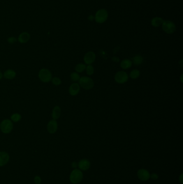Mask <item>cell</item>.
<instances>
[{
	"label": "cell",
	"mask_w": 183,
	"mask_h": 184,
	"mask_svg": "<svg viewBox=\"0 0 183 184\" xmlns=\"http://www.w3.org/2000/svg\"><path fill=\"white\" fill-rule=\"evenodd\" d=\"M78 84L80 87L85 90H90L94 87V81L91 78L88 76L81 77L78 80Z\"/></svg>",
	"instance_id": "obj_1"
},
{
	"label": "cell",
	"mask_w": 183,
	"mask_h": 184,
	"mask_svg": "<svg viewBox=\"0 0 183 184\" xmlns=\"http://www.w3.org/2000/svg\"><path fill=\"white\" fill-rule=\"evenodd\" d=\"M83 178V174L81 171L79 169H75L70 174V181L74 184H78L80 183Z\"/></svg>",
	"instance_id": "obj_2"
},
{
	"label": "cell",
	"mask_w": 183,
	"mask_h": 184,
	"mask_svg": "<svg viewBox=\"0 0 183 184\" xmlns=\"http://www.w3.org/2000/svg\"><path fill=\"white\" fill-rule=\"evenodd\" d=\"M39 78L45 83L50 81L52 79V74L51 72L46 68H43L39 71L38 74Z\"/></svg>",
	"instance_id": "obj_3"
},
{
	"label": "cell",
	"mask_w": 183,
	"mask_h": 184,
	"mask_svg": "<svg viewBox=\"0 0 183 184\" xmlns=\"http://www.w3.org/2000/svg\"><path fill=\"white\" fill-rule=\"evenodd\" d=\"M0 129L4 133H11L13 129V124L12 121L9 119H4L0 124Z\"/></svg>",
	"instance_id": "obj_4"
},
{
	"label": "cell",
	"mask_w": 183,
	"mask_h": 184,
	"mask_svg": "<svg viewBox=\"0 0 183 184\" xmlns=\"http://www.w3.org/2000/svg\"><path fill=\"white\" fill-rule=\"evenodd\" d=\"M129 75L125 71H119L115 75V81L119 84H124L129 80Z\"/></svg>",
	"instance_id": "obj_5"
},
{
	"label": "cell",
	"mask_w": 183,
	"mask_h": 184,
	"mask_svg": "<svg viewBox=\"0 0 183 184\" xmlns=\"http://www.w3.org/2000/svg\"><path fill=\"white\" fill-rule=\"evenodd\" d=\"M162 29L166 33L171 34L176 30V26L173 22L169 20L163 21L162 23Z\"/></svg>",
	"instance_id": "obj_6"
},
{
	"label": "cell",
	"mask_w": 183,
	"mask_h": 184,
	"mask_svg": "<svg viewBox=\"0 0 183 184\" xmlns=\"http://www.w3.org/2000/svg\"><path fill=\"white\" fill-rule=\"evenodd\" d=\"M108 12L105 9H101L98 10L95 16V19L97 22L102 23L107 20L108 18Z\"/></svg>",
	"instance_id": "obj_7"
},
{
	"label": "cell",
	"mask_w": 183,
	"mask_h": 184,
	"mask_svg": "<svg viewBox=\"0 0 183 184\" xmlns=\"http://www.w3.org/2000/svg\"><path fill=\"white\" fill-rule=\"evenodd\" d=\"M96 54L94 52L89 51L87 52L84 56L83 60L85 61V64L87 65H92V63H94L96 59Z\"/></svg>",
	"instance_id": "obj_8"
},
{
	"label": "cell",
	"mask_w": 183,
	"mask_h": 184,
	"mask_svg": "<svg viewBox=\"0 0 183 184\" xmlns=\"http://www.w3.org/2000/svg\"><path fill=\"white\" fill-rule=\"evenodd\" d=\"M138 177L140 180L146 181L149 180L150 178V174L149 172L145 169H140L137 173Z\"/></svg>",
	"instance_id": "obj_9"
},
{
	"label": "cell",
	"mask_w": 183,
	"mask_h": 184,
	"mask_svg": "<svg viewBox=\"0 0 183 184\" xmlns=\"http://www.w3.org/2000/svg\"><path fill=\"white\" fill-rule=\"evenodd\" d=\"M58 128V123L56 120L52 119L48 123L47 126L48 132L50 133H54L57 131Z\"/></svg>",
	"instance_id": "obj_10"
},
{
	"label": "cell",
	"mask_w": 183,
	"mask_h": 184,
	"mask_svg": "<svg viewBox=\"0 0 183 184\" xmlns=\"http://www.w3.org/2000/svg\"><path fill=\"white\" fill-rule=\"evenodd\" d=\"M80 86L78 83H73L69 88V93L71 96H77L80 91Z\"/></svg>",
	"instance_id": "obj_11"
},
{
	"label": "cell",
	"mask_w": 183,
	"mask_h": 184,
	"mask_svg": "<svg viewBox=\"0 0 183 184\" xmlns=\"http://www.w3.org/2000/svg\"><path fill=\"white\" fill-rule=\"evenodd\" d=\"M10 157L8 153L6 152H0V166L6 165L9 161Z\"/></svg>",
	"instance_id": "obj_12"
},
{
	"label": "cell",
	"mask_w": 183,
	"mask_h": 184,
	"mask_svg": "<svg viewBox=\"0 0 183 184\" xmlns=\"http://www.w3.org/2000/svg\"><path fill=\"white\" fill-rule=\"evenodd\" d=\"M78 167L81 171H87L90 167V162L88 159H83L78 163Z\"/></svg>",
	"instance_id": "obj_13"
},
{
	"label": "cell",
	"mask_w": 183,
	"mask_h": 184,
	"mask_svg": "<svg viewBox=\"0 0 183 184\" xmlns=\"http://www.w3.org/2000/svg\"><path fill=\"white\" fill-rule=\"evenodd\" d=\"M30 39V34L27 32H24L21 33L18 38V41L22 44H24L27 43Z\"/></svg>",
	"instance_id": "obj_14"
},
{
	"label": "cell",
	"mask_w": 183,
	"mask_h": 184,
	"mask_svg": "<svg viewBox=\"0 0 183 184\" xmlns=\"http://www.w3.org/2000/svg\"><path fill=\"white\" fill-rule=\"evenodd\" d=\"M132 61L129 59H125L122 60L120 63V67L121 68L126 70L131 68L132 66Z\"/></svg>",
	"instance_id": "obj_15"
},
{
	"label": "cell",
	"mask_w": 183,
	"mask_h": 184,
	"mask_svg": "<svg viewBox=\"0 0 183 184\" xmlns=\"http://www.w3.org/2000/svg\"><path fill=\"white\" fill-rule=\"evenodd\" d=\"M61 115V108L59 106H55L52 111V116L53 119L57 120L58 119Z\"/></svg>",
	"instance_id": "obj_16"
},
{
	"label": "cell",
	"mask_w": 183,
	"mask_h": 184,
	"mask_svg": "<svg viewBox=\"0 0 183 184\" xmlns=\"http://www.w3.org/2000/svg\"><path fill=\"white\" fill-rule=\"evenodd\" d=\"M16 73L13 70H8L4 73V77L6 79L12 80L15 78Z\"/></svg>",
	"instance_id": "obj_17"
},
{
	"label": "cell",
	"mask_w": 183,
	"mask_h": 184,
	"mask_svg": "<svg viewBox=\"0 0 183 184\" xmlns=\"http://www.w3.org/2000/svg\"><path fill=\"white\" fill-rule=\"evenodd\" d=\"M132 64L135 65H140L142 64L143 58L142 55H138L134 56L132 58Z\"/></svg>",
	"instance_id": "obj_18"
},
{
	"label": "cell",
	"mask_w": 183,
	"mask_h": 184,
	"mask_svg": "<svg viewBox=\"0 0 183 184\" xmlns=\"http://www.w3.org/2000/svg\"><path fill=\"white\" fill-rule=\"evenodd\" d=\"M163 20L160 17H155L153 18L152 20V24L154 27H159L161 24H162Z\"/></svg>",
	"instance_id": "obj_19"
},
{
	"label": "cell",
	"mask_w": 183,
	"mask_h": 184,
	"mask_svg": "<svg viewBox=\"0 0 183 184\" xmlns=\"http://www.w3.org/2000/svg\"><path fill=\"white\" fill-rule=\"evenodd\" d=\"M140 76V72L138 69H134L131 72L129 77L132 79H136L139 78V77Z\"/></svg>",
	"instance_id": "obj_20"
},
{
	"label": "cell",
	"mask_w": 183,
	"mask_h": 184,
	"mask_svg": "<svg viewBox=\"0 0 183 184\" xmlns=\"http://www.w3.org/2000/svg\"><path fill=\"white\" fill-rule=\"evenodd\" d=\"M86 65L83 63H80L78 65H76L75 67V71L78 73H82L85 70L86 68Z\"/></svg>",
	"instance_id": "obj_21"
},
{
	"label": "cell",
	"mask_w": 183,
	"mask_h": 184,
	"mask_svg": "<svg viewBox=\"0 0 183 184\" xmlns=\"http://www.w3.org/2000/svg\"><path fill=\"white\" fill-rule=\"evenodd\" d=\"M85 71H86V73L87 75H89V76H91L94 73V72H95L94 67L92 65H88L86 66Z\"/></svg>",
	"instance_id": "obj_22"
},
{
	"label": "cell",
	"mask_w": 183,
	"mask_h": 184,
	"mask_svg": "<svg viewBox=\"0 0 183 184\" xmlns=\"http://www.w3.org/2000/svg\"><path fill=\"white\" fill-rule=\"evenodd\" d=\"M22 118V116L20 115V114H18V113H15L13 114L11 116V120L14 122H18L20 121Z\"/></svg>",
	"instance_id": "obj_23"
},
{
	"label": "cell",
	"mask_w": 183,
	"mask_h": 184,
	"mask_svg": "<svg viewBox=\"0 0 183 184\" xmlns=\"http://www.w3.org/2000/svg\"><path fill=\"white\" fill-rule=\"evenodd\" d=\"M80 75L79 74V73L75 72H73L71 74V80H73V81H78L80 79Z\"/></svg>",
	"instance_id": "obj_24"
},
{
	"label": "cell",
	"mask_w": 183,
	"mask_h": 184,
	"mask_svg": "<svg viewBox=\"0 0 183 184\" xmlns=\"http://www.w3.org/2000/svg\"><path fill=\"white\" fill-rule=\"evenodd\" d=\"M52 84L55 86L60 85L61 84V79L58 77H54L52 79Z\"/></svg>",
	"instance_id": "obj_25"
},
{
	"label": "cell",
	"mask_w": 183,
	"mask_h": 184,
	"mask_svg": "<svg viewBox=\"0 0 183 184\" xmlns=\"http://www.w3.org/2000/svg\"><path fill=\"white\" fill-rule=\"evenodd\" d=\"M8 42L9 43V44H14L15 43H16L17 41V39L15 37H10L8 38Z\"/></svg>",
	"instance_id": "obj_26"
},
{
	"label": "cell",
	"mask_w": 183,
	"mask_h": 184,
	"mask_svg": "<svg viewBox=\"0 0 183 184\" xmlns=\"http://www.w3.org/2000/svg\"><path fill=\"white\" fill-rule=\"evenodd\" d=\"M34 183H35L36 184H41V178L40 177H39V176H36V177H35V178H34Z\"/></svg>",
	"instance_id": "obj_27"
},
{
	"label": "cell",
	"mask_w": 183,
	"mask_h": 184,
	"mask_svg": "<svg viewBox=\"0 0 183 184\" xmlns=\"http://www.w3.org/2000/svg\"><path fill=\"white\" fill-rule=\"evenodd\" d=\"M150 178H152L154 180H156L158 179L159 177H158V175L157 174L153 173L152 175H150Z\"/></svg>",
	"instance_id": "obj_28"
},
{
	"label": "cell",
	"mask_w": 183,
	"mask_h": 184,
	"mask_svg": "<svg viewBox=\"0 0 183 184\" xmlns=\"http://www.w3.org/2000/svg\"><path fill=\"white\" fill-rule=\"evenodd\" d=\"M71 165H72V167H73V168H76L78 166V163H77L76 162H73L72 163Z\"/></svg>",
	"instance_id": "obj_29"
},
{
	"label": "cell",
	"mask_w": 183,
	"mask_h": 184,
	"mask_svg": "<svg viewBox=\"0 0 183 184\" xmlns=\"http://www.w3.org/2000/svg\"><path fill=\"white\" fill-rule=\"evenodd\" d=\"M112 60L114 61H115L116 63H118L119 61V59L118 57H113L112 58Z\"/></svg>",
	"instance_id": "obj_30"
},
{
	"label": "cell",
	"mask_w": 183,
	"mask_h": 184,
	"mask_svg": "<svg viewBox=\"0 0 183 184\" xmlns=\"http://www.w3.org/2000/svg\"><path fill=\"white\" fill-rule=\"evenodd\" d=\"M182 178H183V174H182L180 175V182L182 184L183 183V179H182Z\"/></svg>",
	"instance_id": "obj_31"
},
{
	"label": "cell",
	"mask_w": 183,
	"mask_h": 184,
	"mask_svg": "<svg viewBox=\"0 0 183 184\" xmlns=\"http://www.w3.org/2000/svg\"><path fill=\"white\" fill-rule=\"evenodd\" d=\"M3 77V74L2 73V72L0 71V80H1V79Z\"/></svg>",
	"instance_id": "obj_32"
},
{
	"label": "cell",
	"mask_w": 183,
	"mask_h": 184,
	"mask_svg": "<svg viewBox=\"0 0 183 184\" xmlns=\"http://www.w3.org/2000/svg\"><path fill=\"white\" fill-rule=\"evenodd\" d=\"M180 81H181V82H183V74H182L180 77Z\"/></svg>",
	"instance_id": "obj_33"
}]
</instances>
